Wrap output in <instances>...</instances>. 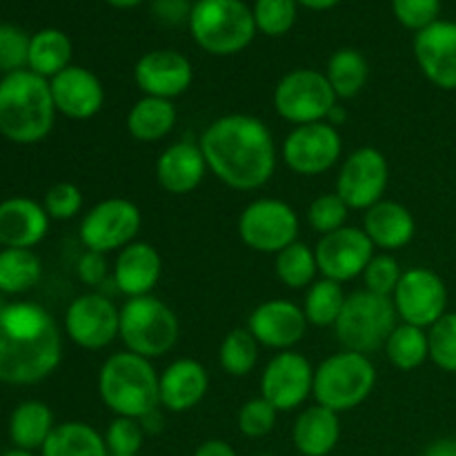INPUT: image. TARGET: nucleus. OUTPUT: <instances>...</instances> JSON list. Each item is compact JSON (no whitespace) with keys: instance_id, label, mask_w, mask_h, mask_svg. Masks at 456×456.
Here are the masks:
<instances>
[{"instance_id":"obj_23","label":"nucleus","mask_w":456,"mask_h":456,"mask_svg":"<svg viewBox=\"0 0 456 456\" xmlns=\"http://www.w3.org/2000/svg\"><path fill=\"white\" fill-rule=\"evenodd\" d=\"M208 160L199 142L176 141L160 151L156 160V181L167 194L185 196L203 183Z\"/></svg>"},{"instance_id":"obj_31","label":"nucleus","mask_w":456,"mask_h":456,"mask_svg":"<svg viewBox=\"0 0 456 456\" xmlns=\"http://www.w3.org/2000/svg\"><path fill=\"white\" fill-rule=\"evenodd\" d=\"M71 56H74V45L69 36L61 29L47 27L31 36L27 69L52 80L71 65Z\"/></svg>"},{"instance_id":"obj_12","label":"nucleus","mask_w":456,"mask_h":456,"mask_svg":"<svg viewBox=\"0 0 456 456\" xmlns=\"http://www.w3.org/2000/svg\"><path fill=\"white\" fill-rule=\"evenodd\" d=\"M392 303L401 323L430 330L441 316L448 314V288L435 270L410 267L401 276Z\"/></svg>"},{"instance_id":"obj_32","label":"nucleus","mask_w":456,"mask_h":456,"mask_svg":"<svg viewBox=\"0 0 456 456\" xmlns=\"http://www.w3.org/2000/svg\"><path fill=\"white\" fill-rule=\"evenodd\" d=\"M330 87L334 89L338 101H350L356 94L363 92L370 80V62L359 49L343 47L334 52L325 69Z\"/></svg>"},{"instance_id":"obj_20","label":"nucleus","mask_w":456,"mask_h":456,"mask_svg":"<svg viewBox=\"0 0 456 456\" xmlns=\"http://www.w3.org/2000/svg\"><path fill=\"white\" fill-rule=\"evenodd\" d=\"M414 58L421 74L444 92L456 89V22L436 20L414 34Z\"/></svg>"},{"instance_id":"obj_13","label":"nucleus","mask_w":456,"mask_h":456,"mask_svg":"<svg viewBox=\"0 0 456 456\" xmlns=\"http://www.w3.org/2000/svg\"><path fill=\"white\" fill-rule=\"evenodd\" d=\"M390 183V165L377 147H359L343 160L337 176V194L350 209H370L381 203Z\"/></svg>"},{"instance_id":"obj_2","label":"nucleus","mask_w":456,"mask_h":456,"mask_svg":"<svg viewBox=\"0 0 456 456\" xmlns=\"http://www.w3.org/2000/svg\"><path fill=\"white\" fill-rule=\"evenodd\" d=\"M61 361V328L43 305L16 301L0 307V383L34 386L52 377Z\"/></svg>"},{"instance_id":"obj_40","label":"nucleus","mask_w":456,"mask_h":456,"mask_svg":"<svg viewBox=\"0 0 456 456\" xmlns=\"http://www.w3.org/2000/svg\"><path fill=\"white\" fill-rule=\"evenodd\" d=\"M428 343L432 363L444 372L456 374V312L444 314L428 330Z\"/></svg>"},{"instance_id":"obj_21","label":"nucleus","mask_w":456,"mask_h":456,"mask_svg":"<svg viewBox=\"0 0 456 456\" xmlns=\"http://www.w3.org/2000/svg\"><path fill=\"white\" fill-rule=\"evenodd\" d=\"M58 114L71 120H89L105 105V87L87 67L69 65L49 80Z\"/></svg>"},{"instance_id":"obj_5","label":"nucleus","mask_w":456,"mask_h":456,"mask_svg":"<svg viewBox=\"0 0 456 456\" xmlns=\"http://www.w3.org/2000/svg\"><path fill=\"white\" fill-rule=\"evenodd\" d=\"M187 27L194 43L212 56L245 52L258 34L245 0H196Z\"/></svg>"},{"instance_id":"obj_44","label":"nucleus","mask_w":456,"mask_h":456,"mask_svg":"<svg viewBox=\"0 0 456 456\" xmlns=\"http://www.w3.org/2000/svg\"><path fill=\"white\" fill-rule=\"evenodd\" d=\"M401 276H403V270H401L399 261L392 254H374V258L368 263V267L363 272V289L379 294V297L392 298Z\"/></svg>"},{"instance_id":"obj_3","label":"nucleus","mask_w":456,"mask_h":456,"mask_svg":"<svg viewBox=\"0 0 456 456\" xmlns=\"http://www.w3.org/2000/svg\"><path fill=\"white\" fill-rule=\"evenodd\" d=\"M56 114L47 78L29 69L0 78V136L16 145H36L52 134Z\"/></svg>"},{"instance_id":"obj_39","label":"nucleus","mask_w":456,"mask_h":456,"mask_svg":"<svg viewBox=\"0 0 456 456\" xmlns=\"http://www.w3.org/2000/svg\"><path fill=\"white\" fill-rule=\"evenodd\" d=\"M350 212L352 209L347 208V203L337 191H332V194H321L307 208V225L319 236L332 234V232L346 227Z\"/></svg>"},{"instance_id":"obj_37","label":"nucleus","mask_w":456,"mask_h":456,"mask_svg":"<svg viewBox=\"0 0 456 456\" xmlns=\"http://www.w3.org/2000/svg\"><path fill=\"white\" fill-rule=\"evenodd\" d=\"M258 341L248 328H236L225 334L218 347V363L230 377H248L258 363Z\"/></svg>"},{"instance_id":"obj_41","label":"nucleus","mask_w":456,"mask_h":456,"mask_svg":"<svg viewBox=\"0 0 456 456\" xmlns=\"http://www.w3.org/2000/svg\"><path fill=\"white\" fill-rule=\"evenodd\" d=\"M276 419H279V410L267 399L256 396V399H249L248 403L240 405L236 426H239L240 435L248 436V439H263L276 428Z\"/></svg>"},{"instance_id":"obj_8","label":"nucleus","mask_w":456,"mask_h":456,"mask_svg":"<svg viewBox=\"0 0 456 456\" xmlns=\"http://www.w3.org/2000/svg\"><path fill=\"white\" fill-rule=\"evenodd\" d=\"M396 321L399 316L390 297H379L368 289H359L347 294L334 330L346 350L372 354L379 347H386L387 338L395 332Z\"/></svg>"},{"instance_id":"obj_7","label":"nucleus","mask_w":456,"mask_h":456,"mask_svg":"<svg viewBox=\"0 0 456 456\" xmlns=\"http://www.w3.org/2000/svg\"><path fill=\"white\" fill-rule=\"evenodd\" d=\"M377 386V368L368 354L343 350L328 356L314 370V390L312 396L316 405L332 412H350L368 401Z\"/></svg>"},{"instance_id":"obj_6","label":"nucleus","mask_w":456,"mask_h":456,"mask_svg":"<svg viewBox=\"0 0 456 456\" xmlns=\"http://www.w3.org/2000/svg\"><path fill=\"white\" fill-rule=\"evenodd\" d=\"M181 323L172 307L154 294L127 298L120 307V334L125 350L142 359H160L176 347Z\"/></svg>"},{"instance_id":"obj_10","label":"nucleus","mask_w":456,"mask_h":456,"mask_svg":"<svg viewBox=\"0 0 456 456\" xmlns=\"http://www.w3.org/2000/svg\"><path fill=\"white\" fill-rule=\"evenodd\" d=\"M239 236L258 254H279L298 240L297 209L279 199H256L240 212Z\"/></svg>"},{"instance_id":"obj_43","label":"nucleus","mask_w":456,"mask_h":456,"mask_svg":"<svg viewBox=\"0 0 456 456\" xmlns=\"http://www.w3.org/2000/svg\"><path fill=\"white\" fill-rule=\"evenodd\" d=\"M105 444L111 456H138L145 444V430L138 419L116 417L107 426Z\"/></svg>"},{"instance_id":"obj_29","label":"nucleus","mask_w":456,"mask_h":456,"mask_svg":"<svg viewBox=\"0 0 456 456\" xmlns=\"http://www.w3.org/2000/svg\"><path fill=\"white\" fill-rule=\"evenodd\" d=\"M176 118V107L172 101L142 96L127 111V132L138 142H159L172 134Z\"/></svg>"},{"instance_id":"obj_38","label":"nucleus","mask_w":456,"mask_h":456,"mask_svg":"<svg viewBox=\"0 0 456 456\" xmlns=\"http://www.w3.org/2000/svg\"><path fill=\"white\" fill-rule=\"evenodd\" d=\"M252 16L256 31L270 38H281L297 25L298 3L297 0H254Z\"/></svg>"},{"instance_id":"obj_47","label":"nucleus","mask_w":456,"mask_h":456,"mask_svg":"<svg viewBox=\"0 0 456 456\" xmlns=\"http://www.w3.org/2000/svg\"><path fill=\"white\" fill-rule=\"evenodd\" d=\"M76 274H78L80 283H85L87 288H101L107 281V274H110V263H107L105 254L87 249V252L78 258Z\"/></svg>"},{"instance_id":"obj_27","label":"nucleus","mask_w":456,"mask_h":456,"mask_svg":"<svg viewBox=\"0 0 456 456\" xmlns=\"http://www.w3.org/2000/svg\"><path fill=\"white\" fill-rule=\"evenodd\" d=\"M341 439L338 414L323 405L305 408L292 428V444L303 456H330Z\"/></svg>"},{"instance_id":"obj_48","label":"nucleus","mask_w":456,"mask_h":456,"mask_svg":"<svg viewBox=\"0 0 456 456\" xmlns=\"http://www.w3.org/2000/svg\"><path fill=\"white\" fill-rule=\"evenodd\" d=\"M194 3L190 0H151V16L167 27L187 25Z\"/></svg>"},{"instance_id":"obj_53","label":"nucleus","mask_w":456,"mask_h":456,"mask_svg":"<svg viewBox=\"0 0 456 456\" xmlns=\"http://www.w3.org/2000/svg\"><path fill=\"white\" fill-rule=\"evenodd\" d=\"M347 120V111H346V107L343 105H334L332 107V111H330V116H328V123L330 125H334V127H338V125H343Z\"/></svg>"},{"instance_id":"obj_34","label":"nucleus","mask_w":456,"mask_h":456,"mask_svg":"<svg viewBox=\"0 0 456 456\" xmlns=\"http://www.w3.org/2000/svg\"><path fill=\"white\" fill-rule=\"evenodd\" d=\"M386 356L401 372L419 370L430 359L428 332L423 328H417V325H396L395 332L390 334V338L386 343Z\"/></svg>"},{"instance_id":"obj_16","label":"nucleus","mask_w":456,"mask_h":456,"mask_svg":"<svg viewBox=\"0 0 456 456\" xmlns=\"http://www.w3.org/2000/svg\"><path fill=\"white\" fill-rule=\"evenodd\" d=\"M314 368L303 354L294 350L279 352L270 359L261 374V396L279 412H294L312 396Z\"/></svg>"},{"instance_id":"obj_56","label":"nucleus","mask_w":456,"mask_h":456,"mask_svg":"<svg viewBox=\"0 0 456 456\" xmlns=\"http://www.w3.org/2000/svg\"><path fill=\"white\" fill-rule=\"evenodd\" d=\"M256 456H274V454H256Z\"/></svg>"},{"instance_id":"obj_15","label":"nucleus","mask_w":456,"mask_h":456,"mask_svg":"<svg viewBox=\"0 0 456 456\" xmlns=\"http://www.w3.org/2000/svg\"><path fill=\"white\" fill-rule=\"evenodd\" d=\"M343 141L338 127L323 123L298 125L283 141V160L298 176H319L341 160Z\"/></svg>"},{"instance_id":"obj_26","label":"nucleus","mask_w":456,"mask_h":456,"mask_svg":"<svg viewBox=\"0 0 456 456\" xmlns=\"http://www.w3.org/2000/svg\"><path fill=\"white\" fill-rule=\"evenodd\" d=\"M363 232L374 248L390 254L412 243L417 234V221L405 205L383 199L381 203L365 209Z\"/></svg>"},{"instance_id":"obj_36","label":"nucleus","mask_w":456,"mask_h":456,"mask_svg":"<svg viewBox=\"0 0 456 456\" xmlns=\"http://www.w3.org/2000/svg\"><path fill=\"white\" fill-rule=\"evenodd\" d=\"M276 279L289 289H305L319 276V263H316V252L310 245L292 243L283 252L276 254L274 261Z\"/></svg>"},{"instance_id":"obj_11","label":"nucleus","mask_w":456,"mask_h":456,"mask_svg":"<svg viewBox=\"0 0 456 456\" xmlns=\"http://www.w3.org/2000/svg\"><path fill=\"white\" fill-rule=\"evenodd\" d=\"M142 227V214L134 200L105 199L87 209L78 227L80 243L92 252H120L134 243Z\"/></svg>"},{"instance_id":"obj_35","label":"nucleus","mask_w":456,"mask_h":456,"mask_svg":"<svg viewBox=\"0 0 456 456\" xmlns=\"http://www.w3.org/2000/svg\"><path fill=\"white\" fill-rule=\"evenodd\" d=\"M347 294L343 292L341 283L330 279H316L307 288L303 312H305L307 323L314 328H334L346 305Z\"/></svg>"},{"instance_id":"obj_30","label":"nucleus","mask_w":456,"mask_h":456,"mask_svg":"<svg viewBox=\"0 0 456 456\" xmlns=\"http://www.w3.org/2000/svg\"><path fill=\"white\" fill-rule=\"evenodd\" d=\"M40 456H111L105 435L85 421L58 423L45 441Z\"/></svg>"},{"instance_id":"obj_46","label":"nucleus","mask_w":456,"mask_h":456,"mask_svg":"<svg viewBox=\"0 0 456 456\" xmlns=\"http://www.w3.org/2000/svg\"><path fill=\"white\" fill-rule=\"evenodd\" d=\"M43 208L52 221H69L83 209V191L74 183H56L45 194Z\"/></svg>"},{"instance_id":"obj_9","label":"nucleus","mask_w":456,"mask_h":456,"mask_svg":"<svg viewBox=\"0 0 456 456\" xmlns=\"http://www.w3.org/2000/svg\"><path fill=\"white\" fill-rule=\"evenodd\" d=\"M272 102H274V110L281 118L298 127V125L328 120L330 111L337 105L338 98L334 89L330 87L325 74L303 67V69L288 71L276 83Z\"/></svg>"},{"instance_id":"obj_17","label":"nucleus","mask_w":456,"mask_h":456,"mask_svg":"<svg viewBox=\"0 0 456 456\" xmlns=\"http://www.w3.org/2000/svg\"><path fill=\"white\" fill-rule=\"evenodd\" d=\"M374 245L363 227H341L332 234L321 236L316 243V263L323 279L347 283L356 276H363L368 263L374 258Z\"/></svg>"},{"instance_id":"obj_18","label":"nucleus","mask_w":456,"mask_h":456,"mask_svg":"<svg viewBox=\"0 0 456 456\" xmlns=\"http://www.w3.org/2000/svg\"><path fill=\"white\" fill-rule=\"evenodd\" d=\"M134 83L145 96L174 101L191 87L194 67L176 49H151L134 65Z\"/></svg>"},{"instance_id":"obj_24","label":"nucleus","mask_w":456,"mask_h":456,"mask_svg":"<svg viewBox=\"0 0 456 456\" xmlns=\"http://www.w3.org/2000/svg\"><path fill=\"white\" fill-rule=\"evenodd\" d=\"M52 218L43 203L27 196H12L0 203V245L31 249L47 236Z\"/></svg>"},{"instance_id":"obj_50","label":"nucleus","mask_w":456,"mask_h":456,"mask_svg":"<svg viewBox=\"0 0 456 456\" xmlns=\"http://www.w3.org/2000/svg\"><path fill=\"white\" fill-rule=\"evenodd\" d=\"M423 456H456V439H436L428 445Z\"/></svg>"},{"instance_id":"obj_33","label":"nucleus","mask_w":456,"mask_h":456,"mask_svg":"<svg viewBox=\"0 0 456 456\" xmlns=\"http://www.w3.org/2000/svg\"><path fill=\"white\" fill-rule=\"evenodd\" d=\"M40 276H43V263L34 249H0V292L4 297L29 292L38 285Z\"/></svg>"},{"instance_id":"obj_55","label":"nucleus","mask_w":456,"mask_h":456,"mask_svg":"<svg viewBox=\"0 0 456 456\" xmlns=\"http://www.w3.org/2000/svg\"><path fill=\"white\" fill-rule=\"evenodd\" d=\"M0 456H36V454L34 452H27V450L13 448V450H9V452H4V454H0Z\"/></svg>"},{"instance_id":"obj_22","label":"nucleus","mask_w":456,"mask_h":456,"mask_svg":"<svg viewBox=\"0 0 456 456\" xmlns=\"http://www.w3.org/2000/svg\"><path fill=\"white\" fill-rule=\"evenodd\" d=\"M163 274V258L159 249L145 240H134L116 256L111 281L114 288L127 298L147 297L154 292Z\"/></svg>"},{"instance_id":"obj_14","label":"nucleus","mask_w":456,"mask_h":456,"mask_svg":"<svg viewBox=\"0 0 456 456\" xmlns=\"http://www.w3.org/2000/svg\"><path fill=\"white\" fill-rule=\"evenodd\" d=\"M65 332L83 350H105L120 334V307L101 292L80 294L65 312Z\"/></svg>"},{"instance_id":"obj_54","label":"nucleus","mask_w":456,"mask_h":456,"mask_svg":"<svg viewBox=\"0 0 456 456\" xmlns=\"http://www.w3.org/2000/svg\"><path fill=\"white\" fill-rule=\"evenodd\" d=\"M105 3L114 9H134L141 3H145V0H105Z\"/></svg>"},{"instance_id":"obj_25","label":"nucleus","mask_w":456,"mask_h":456,"mask_svg":"<svg viewBox=\"0 0 456 456\" xmlns=\"http://www.w3.org/2000/svg\"><path fill=\"white\" fill-rule=\"evenodd\" d=\"M209 390V374L203 363L194 359H176L160 372V408L169 412H190Z\"/></svg>"},{"instance_id":"obj_52","label":"nucleus","mask_w":456,"mask_h":456,"mask_svg":"<svg viewBox=\"0 0 456 456\" xmlns=\"http://www.w3.org/2000/svg\"><path fill=\"white\" fill-rule=\"evenodd\" d=\"M298 7H305L310 12H328V9L337 7L341 0H297Z\"/></svg>"},{"instance_id":"obj_1","label":"nucleus","mask_w":456,"mask_h":456,"mask_svg":"<svg viewBox=\"0 0 456 456\" xmlns=\"http://www.w3.org/2000/svg\"><path fill=\"white\" fill-rule=\"evenodd\" d=\"M208 169L230 190H261L276 172V142L270 127L249 114H225L199 141Z\"/></svg>"},{"instance_id":"obj_51","label":"nucleus","mask_w":456,"mask_h":456,"mask_svg":"<svg viewBox=\"0 0 456 456\" xmlns=\"http://www.w3.org/2000/svg\"><path fill=\"white\" fill-rule=\"evenodd\" d=\"M141 426L145 430V435H156V432L163 430V414H160V408L150 412L147 417H142Z\"/></svg>"},{"instance_id":"obj_4","label":"nucleus","mask_w":456,"mask_h":456,"mask_svg":"<svg viewBox=\"0 0 456 456\" xmlns=\"http://www.w3.org/2000/svg\"><path fill=\"white\" fill-rule=\"evenodd\" d=\"M160 374L150 359L134 352H116L98 370V396L116 417L138 419L160 408Z\"/></svg>"},{"instance_id":"obj_28","label":"nucleus","mask_w":456,"mask_h":456,"mask_svg":"<svg viewBox=\"0 0 456 456\" xmlns=\"http://www.w3.org/2000/svg\"><path fill=\"white\" fill-rule=\"evenodd\" d=\"M7 428L13 448L36 452V450H43L45 441L49 439L56 423H53V412L47 403L31 399L22 401L13 408Z\"/></svg>"},{"instance_id":"obj_45","label":"nucleus","mask_w":456,"mask_h":456,"mask_svg":"<svg viewBox=\"0 0 456 456\" xmlns=\"http://www.w3.org/2000/svg\"><path fill=\"white\" fill-rule=\"evenodd\" d=\"M395 18L410 31H421L441 20V0H392Z\"/></svg>"},{"instance_id":"obj_49","label":"nucleus","mask_w":456,"mask_h":456,"mask_svg":"<svg viewBox=\"0 0 456 456\" xmlns=\"http://www.w3.org/2000/svg\"><path fill=\"white\" fill-rule=\"evenodd\" d=\"M194 456H239V454H236V450L232 448L227 441L209 439V441H203V444L194 450Z\"/></svg>"},{"instance_id":"obj_42","label":"nucleus","mask_w":456,"mask_h":456,"mask_svg":"<svg viewBox=\"0 0 456 456\" xmlns=\"http://www.w3.org/2000/svg\"><path fill=\"white\" fill-rule=\"evenodd\" d=\"M31 36L12 22H0V71L4 76L27 69Z\"/></svg>"},{"instance_id":"obj_19","label":"nucleus","mask_w":456,"mask_h":456,"mask_svg":"<svg viewBox=\"0 0 456 456\" xmlns=\"http://www.w3.org/2000/svg\"><path fill=\"white\" fill-rule=\"evenodd\" d=\"M307 319L301 305L288 298H272L252 310L248 319V330L256 338L258 346L270 350H292L305 338Z\"/></svg>"}]
</instances>
